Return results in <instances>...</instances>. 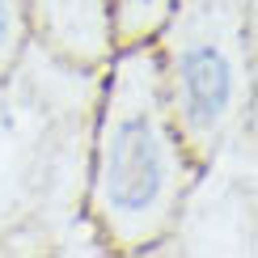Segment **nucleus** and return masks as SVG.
Returning <instances> with one entry per match:
<instances>
[{
  "instance_id": "obj_1",
  "label": "nucleus",
  "mask_w": 258,
  "mask_h": 258,
  "mask_svg": "<svg viewBox=\"0 0 258 258\" xmlns=\"http://www.w3.org/2000/svg\"><path fill=\"white\" fill-rule=\"evenodd\" d=\"M98 81L42 42L0 77V241L68 245L85 186Z\"/></svg>"
},
{
  "instance_id": "obj_2",
  "label": "nucleus",
  "mask_w": 258,
  "mask_h": 258,
  "mask_svg": "<svg viewBox=\"0 0 258 258\" xmlns=\"http://www.w3.org/2000/svg\"><path fill=\"white\" fill-rule=\"evenodd\" d=\"M182 140L169 114L165 72L153 51L127 42L102 89L93 132V216L123 250L157 241L182 199Z\"/></svg>"
},
{
  "instance_id": "obj_3",
  "label": "nucleus",
  "mask_w": 258,
  "mask_h": 258,
  "mask_svg": "<svg viewBox=\"0 0 258 258\" xmlns=\"http://www.w3.org/2000/svg\"><path fill=\"white\" fill-rule=\"evenodd\" d=\"M165 93L178 140L208 161L250 110V0H169Z\"/></svg>"
},
{
  "instance_id": "obj_4",
  "label": "nucleus",
  "mask_w": 258,
  "mask_h": 258,
  "mask_svg": "<svg viewBox=\"0 0 258 258\" xmlns=\"http://www.w3.org/2000/svg\"><path fill=\"white\" fill-rule=\"evenodd\" d=\"M30 5H34L42 47L55 51L59 59L93 68L110 55V0H30Z\"/></svg>"
},
{
  "instance_id": "obj_5",
  "label": "nucleus",
  "mask_w": 258,
  "mask_h": 258,
  "mask_svg": "<svg viewBox=\"0 0 258 258\" xmlns=\"http://www.w3.org/2000/svg\"><path fill=\"white\" fill-rule=\"evenodd\" d=\"M169 0H110V21H114V38L140 42L144 34H153L157 26H165Z\"/></svg>"
},
{
  "instance_id": "obj_6",
  "label": "nucleus",
  "mask_w": 258,
  "mask_h": 258,
  "mask_svg": "<svg viewBox=\"0 0 258 258\" xmlns=\"http://www.w3.org/2000/svg\"><path fill=\"white\" fill-rule=\"evenodd\" d=\"M26 47V0H0V77Z\"/></svg>"
}]
</instances>
